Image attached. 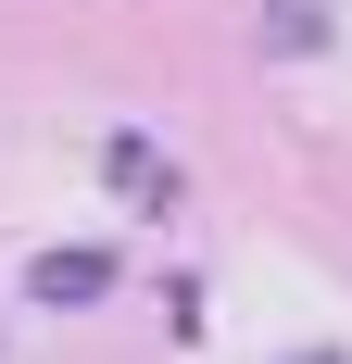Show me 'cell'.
Returning a JSON list of instances; mask_svg holds the SVG:
<instances>
[{
	"mask_svg": "<svg viewBox=\"0 0 352 364\" xmlns=\"http://www.w3.org/2000/svg\"><path fill=\"white\" fill-rule=\"evenodd\" d=\"M101 176L126 188V201H139V214H176V164H164V151L139 139V126H113V139H101Z\"/></svg>",
	"mask_w": 352,
	"mask_h": 364,
	"instance_id": "cell-1",
	"label": "cell"
},
{
	"mask_svg": "<svg viewBox=\"0 0 352 364\" xmlns=\"http://www.w3.org/2000/svg\"><path fill=\"white\" fill-rule=\"evenodd\" d=\"M26 289H38V301H101V289H113V252H38Z\"/></svg>",
	"mask_w": 352,
	"mask_h": 364,
	"instance_id": "cell-2",
	"label": "cell"
},
{
	"mask_svg": "<svg viewBox=\"0 0 352 364\" xmlns=\"http://www.w3.org/2000/svg\"><path fill=\"white\" fill-rule=\"evenodd\" d=\"M327 38V0H277V13H264V50H315Z\"/></svg>",
	"mask_w": 352,
	"mask_h": 364,
	"instance_id": "cell-3",
	"label": "cell"
},
{
	"mask_svg": "<svg viewBox=\"0 0 352 364\" xmlns=\"http://www.w3.org/2000/svg\"><path fill=\"white\" fill-rule=\"evenodd\" d=\"M315 364H327V352H315Z\"/></svg>",
	"mask_w": 352,
	"mask_h": 364,
	"instance_id": "cell-4",
	"label": "cell"
}]
</instances>
